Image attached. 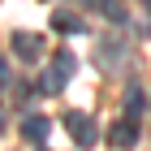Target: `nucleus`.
<instances>
[{"label": "nucleus", "mask_w": 151, "mask_h": 151, "mask_svg": "<svg viewBox=\"0 0 151 151\" xmlns=\"http://www.w3.org/2000/svg\"><path fill=\"white\" fill-rule=\"evenodd\" d=\"M13 52H17V60H26V65H35L39 56H43V39L30 35V30H13Z\"/></svg>", "instance_id": "1"}, {"label": "nucleus", "mask_w": 151, "mask_h": 151, "mask_svg": "<svg viewBox=\"0 0 151 151\" xmlns=\"http://www.w3.org/2000/svg\"><path fill=\"white\" fill-rule=\"evenodd\" d=\"M65 129H69V138L78 142V147H91L95 134H99L95 121H91V116H82V112H69V116H65Z\"/></svg>", "instance_id": "2"}, {"label": "nucleus", "mask_w": 151, "mask_h": 151, "mask_svg": "<svg viewBox=\"0 0 151 151\" xmlns=\"http://www.w3.org/2000/svg\"><path fill=\"white\" fill-rule=\"evenodd\" d=\"M108 142H112V147H134V142H138V121H134V116H125V121H112V129H108Z\"/></svg>", "instance_id": "3"}, {"label": "nucleus", "mask_w": 151, "mask_h": 151, "mask_svg": "<svg viewBox=\"0 0 151 151\" xmlns=\"http://www.w3.org/2000/svg\"><path fill=\"white\" fill-rule=\"evenodd\" d=\"M47 134H52L47 116H26V121H22V138H26V142H43Z\"/></svg>", "instance_id": "4"}, {"label": "nucleus", "mask_w": 151, "mask_h": 151, "mask_svg": "<svg viewBox=\"0 0 151 151\" xmlns=\"http://www.w3.org/2000/svg\"><path fill=\"white\" fill-rule=\"evenodd\" d=\"M52 26H56V30H65V35H82V30H86V22H82L78 13H69V9L52 13Z\"/></svg>", "instance_id": "5"}, {"label": "nucleus", "mask_w": 151, "mask_h": 151, "mask_svg": "<svg viewBox=\"0 0 151 151\" xmlns=\"http://www.w3.org/2000/svg\"><path fill=\"white\" fill-rule=\"evenodd\" d=\"M142 112H147V99H142V86H138V82H129V86H125V116H134V121H138Z\"/></svg>", "instance_id": "6"}, {"label": "nucleus", "mask_w": 151, "mask_h": 151, "mask_svg": "<svg viewBox=\"0 0 151 151\" xmlns=\"http://www.w3.org/2000/svg\"><path fill=\"white\" fill-rule=\"evenodd\" d=\"M65 73H69V69H60V65L47 69L43 78H39V95H60V91H65Z\"/></svg>", "instance_id": "7"}, {"label": "nucleus", "mask_w": 151, "mask_h": 151, "mask_svg": "<svg viewBox=\"0 0 151 151\" xmlns=\"http://www.w3.org/2000/svg\"><path fill=\"white\" fill-rule=\"evenodd\" d=\"M116 56H125V43H116V39H99V65H104V69H116Z\"/></svg>", "instance_id": "8"}, {"label": "nucleus", "mask_w": 151, "mask_h": 151, "mask_svg": "<svg viewBox=\"0 0 151 151\" xmlns=\"http://www.w3.org/2000/svg\"><path fill=\"white\" fill-rule=\"evenodd\" d=\"M104 17L125 26V17H129V13H125V0H104Z\"/></svg>", "instance_id": "9"}, {"label": "nucleus", "mask_w": 151, "mask_h": 151, "mask_svg": "<svg viewBox=\"0 0 151 151\" xmlns=\"http://www.w3.org/2000/svg\"><path fill=\"white\" fill-rule=\"evenodd\" d=\"M0 86L13 91V65H9V60H0Z\"/></svg>", "instance_id": "10"}, {"label": "nucleus", "mask_w": 151, "mask_h": 151, "mask_svg": "<svg viewBox=\"0 0 151 151\" xmlns=\"http://www.w3.org/2000/svg\"><path fill=\"white\" fill-rule=\"evenodd\" d=\"M56 65H60V69H69V73H73V65H78V60H73L69 52H60V56H56Z\"/></svg>", "instance_id": "11"}, {"label": "nucleus", "mask_w": 151, "mask_h": 151, "mask_svg": "<svg viewBox=\"0 0 151 151\" xmlns=\"http://www.w3.org/2000/svg\"><path fill=\"white\" fill-rule=\"evenodd\" d=\"M82 4H86V9H104V0H82Z\"/></svg>", "instance_id": "12"}]
</instances>
